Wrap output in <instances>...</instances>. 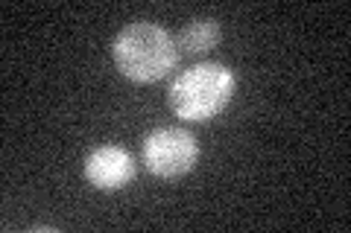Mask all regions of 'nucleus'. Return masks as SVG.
I'll return each mask as SVG.
<instances>
[{
	"label": "nucleus",
	"instance_id": "nucleus-4",
	"mask_svg": "<svg viewBox=\"0 0 351 233\" xmlns=\"http://www.w3.org/2000/svg\"><path fill=\"white\" fill-rule=\"evenodd\" d=\"M135 158L126 146H117V143H103L88 152V158L82 163V175L85 181L100 193H117L135 181Z\"/></svg>",
	"mask_w": 351,
	"mask_h": 233
},
{
	"label": "nucleus",
	"instance_id": "nucleus-5",
	"mask_svg": "<svg viewBox=\"0 0 351 233\" xmlns=\"http://www.w3.org/2000/svg\"><path fill=\"white\" fill-rule=\"evenodd\" d=\"M219 24L214 18H193L179 32V47L184 53H208L219 44Z\"/></svg>",
	"mask_w": 351,
	"mask_h": 233
},
{
	"label": "nucleus",
	"instance_id": "nucleus-1",
	"mask_svg": "<svg viewBox=\"0 0 351 233\" xmlns=\"http://www.w3.org/2000/svg\"><path fill=\"white\" fill-rule=\"evenodd\" d=\"M112 61L135 85H152L179 64V41L156 20H132L112 41Z\"/></svg>",
	"mask_w": 351,
	"mask_h": 233
},
{
	"label": "nucleus",
	"instance_id": "nucleus-3",
	"mask_svg": "<svg viewBox=\"0 0 351 233\" xmlns=\"http://www.w3.org/2000/svg\"><path fill=\"white\" fill-rule=\"evenodd\" d=\"M141 154H144L149 175L164 181H176V178H184L199 163V140L188 128L161 126L144 137Z\"/></svg>",
	"mask_w": 351,
	"mask_h": 233
},
{
	"label": "nucleus",
	"instance_id": "nucleus-2",
	"mask_svg": "<svg viewBox=\"0 0 351 233\" xmlns=\"http://www.w3.org/2000/svg\"><path fill=\"white\" fill-rule=\"evenodd\" d=\"M237 91V76L223 61H199L170 82L167 105L184 123H211Z\"/></svg>",
	"mask_w": 351,
	"mask_h": 233
}]
</instances>
